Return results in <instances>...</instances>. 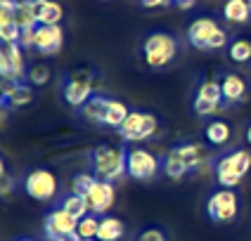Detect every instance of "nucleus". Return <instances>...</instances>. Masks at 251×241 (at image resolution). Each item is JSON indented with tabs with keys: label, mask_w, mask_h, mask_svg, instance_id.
<instances>
[{
	"label": "nucleus",
	"mask_w": 251,
	"mask_h": 241,
	"mask_svg": "<svg viewBox=\"0 0 251 241\" xmlns=\"http://www.w3.org/2000/svg\"><path fill=\"white\" fill-rule=\"evenodd\" d=\"M249 170H251V152L249 149H235V152H230V154L218 158V163H216V180L225 189H235Z\"/></svg>",
	"instance_id": "7ed1b4c3"
},
{
	"label": "nucleus",
	"mask_w": 251,
	"mask_h": 241,
	"mask_svg": "<svg viewBox=\"0 0 251 241\" xmlns=\"http://www.w3.org/2000/svg\"><path fill=\"white\" fill-rule=\"evenodd\" d=\"M93 88H95V83H93L90 71H88V69L74 71L69 78L64 81V85H62L64 102H67L69 107H74V109H81L85 102L95 95V92H93Z\"/></svg>",
	"instance_id": "6e6552de"
},
{
	"label": "nucleus",
	"mask_w": 251,
	"mask_h": 241,
	"mask_svg": "<svg viewBox=\"0 0 251 241\" xmlns=\"http://www.w3.org/2000/svg\"><path fill=\"white\" fill-rule=\"evenodd\" d=\"M244 2H249V5H251V0H244Z\"/></svg>",
	"instance_id": "37998d69"
},
{
	"label": "nucleus",
	"mask_w": 251,
	"mask_h": 241,
	"mask_svg": "<svg viewBox=\"0 0 251 241\" xmlns=\"http://www.w3.org/2000/svg\"><path fill=\"white\" fill-rule=\"evenodd\" d=\"M57 241H81L76 234H71V237H64V239H57Z\"/></svg>",
	"instance_id": "c9c22d12"
},
{
	"label": "nucleus",
	"mask_w": 251,
	"mask_h": 241,
	"mask_svg": "<svg viewBox=\"0 0 251 241\" xmlns=\"http://www.w3.org/2000/svg\"><path fill=\"white\" fill-rule=\"evenodd\" d=\"M76 227H78V220L69 215L62 206H57L45 215V222H43V232H45V239L48 241H57L64 239V237H71L76 234Z\"/></svg>",
	"instance_id": "f8f14e48"
},
{
	"label": "nucleus",
	"mask_w": 251,
	"mask_h": 241,
	"mask_svg": "<svg viewBox=\"0 0 251 241\" xmlns=\"http://www.w3.org/2000/svg\"><path fill=\"white\" fill-rule=\"evenodd\" d=\"M142 55L152 69H164L178 55V41L166 31H154L142 43Z\"/></svg>",
	"instance_id": "20e7f679"
},
{
	"label": "nucleus",
	"mask_w": 251,
	"mask_h": 241,
	"mask_svg": "<svg viewBox=\"0 0 251 241\" xmlns=\"http://www.w3.org/2000/svg\"><path fill=\"white\" fill-rule=\"evenodd\" d=\"M59 206L69 213V215H74L76 220H81V218H85V215L90 213V208H88V198L81 197V194H74V192H69L67 197L62 198Z\"/></svg>",
	"instance_id": "b1692460"
},
{
	"label": "nucleus",
	"mask_w": 251,
	"mask_h": 241,
	"mask_svg": "<svg viewBox=\"0 0 251 241\" xmlns=\"http://www.w3.org/2000/svg\"><path fill=\"white\" fill-rule=\"evenodd\" d=\"M33 31H36V28H22L19 45H22L24 50H33Z\"/></svg>",
	"instance_id": "72a5a7b5"
},
{
	"label": "nucleus",
	"mask_w": 251,
	"mask_h": 241,
	"mask_svg": "<svg viewBox=\"0 0 251 241\" xmlns=\"http://www.w3.org/2000/svg\"><path fill=\"white\" fill-rule=\"evenodd\" d=\"M173 152L182 158V163L187 166V170H199L201 168V163H206V149L201 147V144H197V142H185V144H178V147H173Z\"/></svg>",
	"instance_id": "dca6fc26"
},
{
	"label": "nucleus",
	"mask_w": 251,
	"mask_h": 241,
	"mask_svg": "<svg viewBox=\"0 0 251 241\" xmlns=\"http://www.w3.org/2000/svg\"><path fill=\"white\" fill-rule=\"evenodd\" d=\"M116 132L124 142H147L159 132V118L150 111H130Z\"/></svg>",
	"instance_id": "39448f33"
},
{
	"label": "nucleus",
	"mask_w": 251,
	"mask_h": 241,
	"mask_svg": "<svg viewBox=\"0 0 251 241\" xmlns=\"http://www.w3.org/2000/svg\"><path fill=\"white\" fill-rule=\"evenodd\" d=\"M187 41H190V45H195L197 50H223L225 45H230L225 28H221V24L213 17L195 19L187 28Z\"/></svg>",
	"instance_id": "f03ea898"
},
{
	"label": "nucleus",
	"mask_w": 251,
	"mask_h": 241,
	"mask_svg": "<svg viewBox=\"0 0 251 241\" xmlns=\"http://www.w3.org/2000/svg\"><path fill=\"white\" fill-rule=\"evenodd\" d=\"M17 182H14V177L10 173H5V175H0V197H7V194H12Z\"/></svg>",
	"instance_id": "473e14b6"
},
{
	"label": "nucleus",
	"mask_w": 251,
	"mask_h": 241,
	"mask_svg": "<svg viewBox=\"0 0 251 241\" xmlns=\"http://www.w3.org/2000/svg\"><path fill=\"white\" fill-rule=\"evenodd\" d=\"M19 241H36V239H19Z\"/></svg>",
	"instance_id": "ea45409f"
},
{
	"label": "nucleus",
	"mask_w": 251,
	"mask_h": 241,
	"mask_svg": "<svg viewBox=\"0 0 251 241\" xmlns=\"http://www.w3.org/2000/svg\"><path fill=\"white\" fill-rule=\"evenodd\" d=\"M164 173H166L171 180H182V177H185L190 170H187V166L182 163L180 156L171 149V152L166 154V161H164Z\"/></svg>",
	"instance_id": "a878e982"
},
{
	"label": "nucleus",
	"mask_w": 251,
	"mask_h": 241,
	"mask_svg": "<svg viewBox=\"0 0 251 241\" xmlns=\"http://www.w3.org/2000/svg\"><path fill=\"white\" fill-rule=\"evenodd\" d=\"M230 135H232V130H230V126H227L225 121H211L209 126H206V130H204L206 142L213 144V147L227 144V142H230Z\"/></svg>",
	"instance_id": "5701e85b"
},
{
	"label": "nucleus",
	"mask_w": 251,
	"mask_h": 241,
	"mask_svg": "<svg viewBox=\"0 0 251 241\" xmlns=\"http://www.w3.org/2000/svg\"><path fill=\"white\" fill-rule=\"evenodd\" d=\"M221 88H223V97L225 102H242L247 97V81L239 73H225L221 78Z\"/></svg>",
	"instance_id": "f3484780"
},
{
	"label": "nucleus",
	"mask_w": 251,
	"mask_h": 241,
	"mask_svg": "<svg viewBox=\"0 0 251 241\" xmlns=\"http://www.w3.org/2000/svg\"><path fill=\"white\" fill-rule=\"evenodd\" d=\"M98 229H100V218L95 215H85L78 220V227H76V237L83 239H98Z\"/></svg>",
	"instance_id": "bb28decb"
},
{
	"label": "nucleus",
	"mask_w": 251,
	"mask_h": 241,
	"mask_svg": "<svg viewBox=\"0 0 251 241\" xmlns=\"http://www.w3.org/2000/svg\"><path fill=\"white\" fill-rule=\"evenodd\" d=\"M124 234H126V225L121 218H114V215L100 218V229H98L100 241H121Z\"/></svg>",
	"instance_id": "6ab92c4d"
},
{
	"label": "nucleus",
	"mask_w": 251,
	"mask_h": 241,
	"mask_svg": "<svg viewBox=\"0 0 251 241\" xmlns=\"http://www.w3.org/2000/svg\"><path fill=\"white\" fill-rule=\"evenodd\" d=\"M140 2H142V7L154 10V7H166V5H171L173 0H140Z\"/></svg>",
	"instance_id": "f704fd0d"
},
{
	"label": "nucleus",
	"mask_w": 251,
	"mask_h": 241,
	"mask_svg": "<svg viewBox=\"0 0 251 241\" xmlns=\"http://www.w3.org/2000/svg\"><path fill=\"white\" fill-rule=\"evenodd\" d=\"M19 38H22V26L17 22L0 26V43H19Z\"/></svg>",
	"instance_id": "c756f323"
},
{
	"label": "nucleus",
	"mask_w": 251,
	"mask_h": 241,
	"mask_svg": "<svg viewBox=\"0 0 251 241\" xmlns=\"http://www.w3.org/2000/svg\"><path fill=\"white\" fill-rule=\"evenodd\" d=\"M26 59L19 43H0V78L2 81H24L26 78Z\"/></svg>",
	"instance_id": "0eeeda50"
},
{
	"label": "nucleus",
	"mask_w": 251,
	"mask_h": 241,
	"mask_svg": "<svg viewBox=\"0 0 251 241\" xmlns=\"http://www.w3.org/2000/svg\"><path fill=\"white\" fill-rule=\"evenodd\" d=\"M90 168L98 180L116 182L126 175V149L112 147V144H100L90 154Z\"/></svg>",
	"instance_id": "f257e3e1"
},
{
	"label": "nucleus",
	"mask_w": 251,
	"mask_h": 241,
	"mask_svg": "<svg viewBox=\"0 0 251 241\" xmlns=\"http://www.w3.org/2000/svg\"><path fill=\"white\" fill-rule=\"evenodd\" d=\"M83 241H100V239H83Z\"/></svg>",
	"instance_id": "a19ab883"
},
{
	"label": "nucleus",
	"mask_w": 251,
	"mask_h": 241,
	"mask_svg": "<svg viewBox=\"0 0 251 241\" xmlns=\"http://www.w3.org/2000/svg\"><path fill=\"white\" fill-rule=\"evenodd\" d=\"M247 142H249V144H251V126L247 128Z\"/></svg>",
	"instance_id": "4c0bfd02"
},
{
	"label": "nucleus",
	"mask_w": 251,
	"mask_h": 241,
	"mask_svg": "<svg viewBox=\"0 0 251 241\" xmlns=\"http://www.w3.org/2000/svg\"><path fill=\"white\" fill-rule=\"evenodd\" d=\"M223 88H221V81H204V83L197 88L195 92V113L197 116H213L223 109Z\"/></svg>",
	"instance_id": "9d476101"
},
{
	"label": "nucleus",
	"mask_w": 251,
	"mask_h": 241,
	"mask_svg": "<svg viewBox=\"0 0 251 241\" xmlns=\"http://www.w3.org/2000/svg\"><path fill=\"white\" fill-rule=\"evenodd\" d=\"M173 2H176V5H180V2H187V0H173ZM197 2V0H195Z\"/></svg>",
	"instance_id": "58836bf2"
},
{
	"label": "nucleus",
	"mask_w": 251,
	"mask_h": 241,
	"mask_svg": "<svg viewBox=\"0 0 251 241\" xmlns=\"http://www.w3.org/2000/svg\"><path fill=\"white\" fill-rule=\"evenodd\" d=\"M0 118H2V109H0Z\"/></svg>",
	"instance_id": "79ce46f5"
},
{
	"label": "nucleus",
	"mask_w": 251,
	"mask_h": 241,
	"mask_svg": "<svg viewBox=\"0 0 251 241\" xmlns=\"http://www.w3.org/2000/svg\"><path fill=\"white\" fill-rule=\"evenodd\" d=\"M128 109H126L124 102H119V99H107V107H104V121H102V126L104 128H112V130H119V128L124 126L126 116H128Z\"/></svg>",
	"instance_id": "aec40b11"
},
{
	"label": "nucleus",
	"mask_w": 251,
	"mask_h": 241,
	"mask_svg": "<svg viewBox=\"0 0 251 241\" xmlns=\"http://www.w3.org/2000/svg\"><path fill=\"white\" fill-rule=\"evenodd\" d=\"M24 189L31 198L36 201H50L57 194V177L52 170L36 168L24 177Z\"/></svg>",
	"instance_id": "9b49d317"
},
{
	"label": "nucleus",
	"mask_w": 251,
	"mask_h": 241,
	"mask_svg": "<svg viewBox=\"0 0 251 241\" xmlns=\"http://www.w3.org/2000/svg\"><path fill=\"white\" fill-rule=\"evenodd\" d=\"M33 10L38 24H59L64 17V10L57 0H33Z\"/></svg>",
	"instance_id": "a211bd4d"
},
{
	"label": "nucleus",
	"mask_w": 251,
	"mask_h": 241,
	"mask_svg": "<svg viewBox=\"0 0 251 241\" xmlns=\"http://www.w3.org/2000/svg\"><path fill=\"white\" fill-rule=\"evenodd\" d=\"M161 170L159 158L147 152L145 147H130L126 149V173L133 180H154Z\"/></svg>",
	"instance_id": "423d86ee"
},
{
	"label": "nucleus",
	"mask_w": 251,
	"mask_h": 241,
	"mask_svg": "<svg viewBox=\"0 0 251 241\" xmlns=\"http://www.w3.org/2000/svg\"><path fill=\"white\" fill-rule=\"evenodd\" d=\"M50 76H52V71L48 64H33L31 69L26 71V81L33 88H43V85L50 83Z\"/></svg>",
	"instance_id": "cd10ccee"
},
{
	"label": "nucleus",
	"mask_w": 251,
	"mask_h": 241,
	"mask_svg": "<svg viewBox=\"0 0 251 241\" xmlns=\"http://www.w3.org/2000/svg\"><path fill=\"white\" fill-rule=\"evenodd\" d=\"M227 55H230L232 62H237V64L251 62V41L249 38H235V41L227 45Z\"/></svg>",
	"instance_id": "393cba45"
},
{
	"label": "nucleus",
	"mask_w": 251,
	"mask_h": 241,
	"mask_svg": "<svg viewBox=\"0 0 251 241\" xmlns=\"http://www.w3.org/2000/svg\"><path fill=\"white\" fill-rule=\"evenodd\" d=\"M138 241H168V237H166V232H164V229H156V227H150V229L140 232Z\"/></svg>",
	"instance_id": "2f4dec72"
},
{
	"label": "nucleus",
	"mask_w": 251,
	"mask_h": 241,
	"mask_svg": "<svg viewBox=\"0 0 251 241\" xmlns=\"http://www.w3.org/2000/svg\"><path fill=\"white\" fill-rule=\"evenodd\" d=\"M64 45V31L59 24H38L33 31V52L43 57L57 55Z\"/></svg>",
	"instance_id": "ddd939ff"
},
{
	"label": "nucleus",
	"mask_w": 251,
	"mask_h": 241,
	"mask_svg": "<svg viewBox=\"0 0 251 241\" xmlns=\"http://www.w3.org/2000/svg\"><path fill=\"white\" fill-rule=\"evenodd\" d=\"M223 14L232 24H247L251 19V5L244 0H227L223 7Z\"/></svg>",
	"instance_id": "4be33fe9"
},
{
	"label": "nucleus",
	"mask_w": 251,
	"mask_h": 241,
	"mask_svg": "<svg viewBox=\"0 0 251 241\" xmlns=\"http://www.w3.org/2000/svg\"><path fill=\"white\" fill-rule=\"evenodd\" d=\"M17 17V0H0V26L14 22Z\"/></svg>",
	"instance_id": "7c9ffc66"
},
{
	"label": "nucleus",
	"mask_w": 251,
	"mask_h": 241,
	"mask_svg": "<svg viewBox=\"0 0 251 241\" xmlns=\"http://www.w3.org/2000/svg\"><path fill=\"white\" fill-rule=\"evenodd\" d=\"M88 208L93 215H104L114 206L116 201V189H114V182H107V180H95V184L88 189Z\"/></svg>",
	"instance_id": "4468645a"
},
{
	"label": "nucleus",
	"mask_w": 251,
	"mask_h": 241,
	"mask_svg": "<svg viewBox=\"0 0 251 241\" xmlns=\"http://www.w3.org/2000/svg\"><path fill=\"white\" fill-rule=\"evenodd\" d=\"M5 173H7V170H5V161L0 158V175H5Z\"/></svg>",
	"instance_id": "e433bc0d"
},
{
	"label": "nucleus",
	"mask_w": 251,
	"mask_h": 241,
	"mask_svg": "<svg viewBox=\"0 0 251 241\" xmlns=\"http://www.w3.org/2000/svg\"><path fill=\"white\" fill-rule=\"evenodd\" d=\"M104 107H107V97H102V95H93V97L88 99L78 111H81V116H83L88 123L102 126V121H104Z\"/></svg>",
	"instance_id": "412c9836"
},
{
	"label": "nucleus",
	"mask_w": 251,
	"mask_h": 241,
	"mask_svg": "<svg viewBox=\"0 0 251 241\" xmlns=\"http://www.w3.org/2000/svg\"><path fill=\"white\" fill-rule=\"evenodd\" d=\"M95 180H98V177H95L93 173H78V175H74V180H71V192L85 197V194H88V189L95 184Z\"/></svg>",
	"instance_id": "c85d7f7f"
},
{
	"label": "nucleus",
	"mask_w": 251,
	"mask_h": 241,
	"mask_svg": "<svg viewBox=\"0 0 251 241\" xmlns=\"http://www.w3.org/2000/svg\"><path fill=\"white\" fill-rule=\"evenodd\" d=\"M0 95H2L5 109H22L33 102V85L0 78Z\"/></svg>",
	"instance_id": "2eb2a0df"
},
{
	"label": "nucleus",
	"mask_w": 251,
	"mask_h": 241,
	"mask_svg": "<svg viewBox=\"0 0 251 241\" xmlns=\"http://www.w3.org/2000/svg\"><path fill=\"white\" fill-rule=\"evenodd\" d=\"M239 211V198L232 189L221 187L218 192H213L206 201V213L213 222H232L237 218Z\"/></svg>",
	"instance_id": "1a4fd4ad"
}]
</instances>
